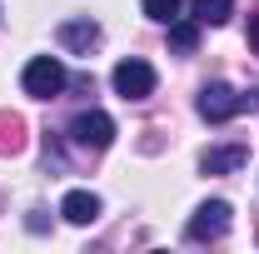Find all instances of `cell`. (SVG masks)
I'll return each mask as SVG.
<instances>
[{
	"mask_svg": "<svg viewBox=\"0 0 259 254\" xmlns=\"http://www.w3.org/2000/svg\"><path fill=\"white\" fill-rule=\"evenodd\" d=\"M20 85H25V95H35V100H55L65 90V65L55 60V55H35V60L25 65V75H20Z\"/></svg>",
	"mask_w": 259,
	"mask_h": 254,
	"instance_id": "cell-1",
	"label": "cell"
},
{
	"mask_svg": "<svg viewBox=\"0 0 259 254\" xmlns=\"http://www.w3.org/2000/svg\"><path fill=\"white\" fill-rule=\"evenodd\" d=\"M115 95H125V100H145V95H155V70L145 60H120L115 65Z\"/></svg>",
	"mask_w": 259,
	"mask_h": 254,
	"instance_id": "cell-2",
	"label": "cell"
},
{
	"mask_svg": "<svg viewBox=\"0 0 259 254\" xmlns=\"http://www.w3.org/2000/svg\"><path fill=\"white\" fill-rule=\"evenodd\" d=\"M244 105H249V95H234L229 85H204V95H199V115H204L209 125H225V120H234Z\"/></svg>",
	"mask_w": 259,
	"mask_h": 254,
	"instance_id": "cell-3",
	"label": "cell"
},
{
	"mask_svg": "<svg viewBox=\"0 0 259 254\" xmlns=\"http://www.w3.org/2000/svg\"><path fill=\"white\" fill-rule=\"evenodd\" d=\"M70 140H75V145H85V150H105V145L115 140V120H110L105 110H85V115H75Z\"/></svg>",
	"mask_w": 259,
	"mask_h": 254,
	"instance_id": "cell-4",
	"label": "cell"
},
{
	"mask_svg": "<svg viewBox=\"0 0 259 254\" xmlns=\"http://www.w3.org/2000/svg\"><path fill=\"white\" fill-rule=\"evenodd\" d=\"M229 229V204L225 199H209V204H199L190 220V239H220Z\"/></svg>",
	"mask_w": 259,
	"mask_h": 254,
	"instance_id": "cell-5",
	"label": "cell"
},
{
	"mask_svg": "<svg viewBox=\"0 0 259 254\" xmlns=\"http://www.w3.org/2000/svg\"><path fill=\"white\" fill-rule=\"evenodd\" d=\"M60 215L70 224H95V215H100V199L90 190H70L65 194V204H60Z\"/></svg>",
	"mask_w": 259,
	"mask_h": 254,
	"instance_id": "cell-6",
	"label": "cell"
},
{
	"mask_svg": "<svg viewBox=\"0 0 259 254\" xmlns=\"http://www.w3.org/2000/svg\"><path fill=\"white\" fill-rule=\"evenodd\" d=\"M95 40H100L95 20H65V25H60V45H65V50H90Z\"/></svg>",
	"mask_w": 259,
	"mask_h": 254,
	"instance_id": "cell-7",
	"label": "cell"
},
{
	"mask_svg": "<svg viewBox=\"0 0 259 254\" xmlns=\"http://www.w3.org/2000/svg\"><path fill=\"white\" fill-rule=\"evenodd\" d=\"M249 159V150L244 145H225V150H209L204 155V175H229V170H239Z\"/></svg>",
	"mask_w": 259,
	"mask_h": 254,
	"instance_id": "cell-8",
	"label": "cell"
},
{
	"mask_svg": "<svg viewBox=\"0 0 259 254\" xmlns=\"http://www.w3.org/2000/svg\"><path fill=\"white\" fill-rule=\"evenodd\" d=\"M20 150H25V120L0 115V155H20Z\"/></svg>",
	"mask_w": 259,
	"mask_h": 254,
	"instance_id": "cell-9",
	"label": "cell"
},
{
	"mask_svg": "<svg viewBox=\"0 0 259 254\" xmlns=\"http://www.w3.org/2000/svg\"><path fill=\"white\" fill-rule=\"evenodd\" d=\"M234 15V0H194V20L199 25H225Z\"/></svg>",
	"mask_w": 259,
	"mask_h": 254,
	"instance_id": "cell-10",
	"label": "cell"
},
{
	"mask_svg": "<svg viewBox=\"0 0 259 254\" xmlns=\"http://www.w3.org/2000/svg\"><path fill=\"white\" fill-rule=\"evenodd\" d=\"M169 45L175 50H194L199 45V25L194 20H169Z\"/></svg>",
	"mask_w": 259,
	"mask_h": 254,
	"instance_id": "cell-11",
	"label": "cell"
},
{
	"mask_svg": "<svg viewBox=\"0 0 259 254\" xmlns=\"http://www.w3.org/2000/svg\"><path fill=\"white\" fill-rule=\"evenodd\" d=\"M180 5H185V0H145V15L169 25V20H180Z\"/></svg>",
	"mask_w": 259,
	"mask_h": 254,
	"instance_id": "cell-12",
	"label": "cell"
},
{
	"mask_svg": "<svg viewBox=\"0 0 259 254\" xmlns=\"http://www.w3.org/2000/svg\"><path fill=\"white\" fill-rule=\"evenodd\" d=\"M249 45L259 50V15H249Z\"/></svg>",
	"mask_w": 259,
	"mask_h": 254,
	"instance_id": "cell-13",
	"label": "cell"
}]
</instances>
